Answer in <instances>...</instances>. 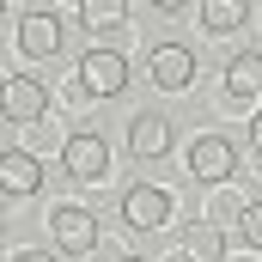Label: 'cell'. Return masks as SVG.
Wrapping results in <instances>:
<instances>
[{"label":"cell","instance_id":"1","mask_svg":"<svg viewBox=\"0 0 262 262\" xmlns=\"http://www.w3.org/2000/svg\"><path fill=\"white\" fill-rule=\"evenodd\" d=\"M49 238H55L61 256H92V250H98V213L79 207V201H61V207L49 213Z\"/></svg>","mask_w":262,"mask_h":262},{"label":"cell","instance_id":"2","mask_svg":"<svg viewBox=\"0 0 262 262\" xmlns=\"http://www.w3.org/2000/svg\"><path fill=\"white\" fill-rule=\"evenodd\" d=\"M79 92H85V98H122V92H128V61H122V49H85V55H79Z\"/></svg>","mask_w":262,"mask_h":262},{"label":"cell","instance_id":"3","mask_svg":"<svg viewBox=\"0 0 262 262\" xmlns=\"http://www.w3.org/2000/svg\"><path fill=\"white\" fill-rule=\"evenodd\" d=\"M67 43V25L61 12H49V6H37V12H18V55H31V61H55Z\"/></svg>","mask_w":262,"mask_h":262},{"label":"cell","instance_id":"4","mask_svg":"<svg viewBox=\"0 0 262 262\" xmlns=\"http://www.w3.org/2000/svg\"><path fill=\"white\" fill-rule=\"evenodd\" d=\"M0 116H6V122H43V116H49V85L31 79V73L0 79Z\"/></svg>","mask_w":262,"mask_h":262},{"label":"cell","instance_id":"5","mask_svg":"<svg viewBox=\"0 0 262 262\" xmlns=\"http://www.w3.org/2000/svg\"><path fill=\"white\" fill-rule=\"evenodd\" d=\"M165 220H171V189H159V183H128L122 189V226L159 232Z\"/></svg>","mask_w":262,"mask_h":262},{"label":"cell","instance_id":"6","mask_svg":"<svg viewBox=\"0 0 262 262\" xmlns=\"http://www.w3.org/2000/svg\"><path fill=\"white\" fill-rule=\"evenodd\" d=\"M146 73H152L159 92H189L195 85V49L189 43H159L146 55Z\"/></svg>","mask_w":262,"mask_h":262},{"label":"cell","instance_id":"7","mask_svg":"<svg viewBox=\"0 0 262 262\" xmlns=\"http://www.w3.org/2000/svg\"><path fill=\"white\" fill-rule=\"evenodd\" d=\"M238 171V146L226 140V134H195V146H189V177L195 183H226Z\"/></svg>","mask_w":262,"mask_h":262},{"label":"cell","instance_id":"8","mask_svg":"<svg viewBox=\"0 0 262 262\" xmlns=\"http://www.w3.org/2000/svg\"><path fill=\"white\" fill-rule=\"evenodd\" d=\"M61 165H67V177H79V183H98L104 177V165H110V140L104 134H67L61 140Z\"/></svg>","mask_w":262,"mask_h":262},{"label":"cell","instance_id":"9","mask_svg":"<svg viewBox=\"0 0 262 262\" xmlns=\"http://www.w3.org/2000/svg\"><path fill=\"white\" fill-rule=\"evenodd\" d=\"M171 140H177V134H171V116H159V110H140L128 122V152L134 159H165Z\"/></svg>","mask_w":262,"mask_h":262},{"label":"cell","instance_id":"10","mask_svg":"<svg viewBox=\"0 0 262 262\" xmlns=\"http://www.w3.org/2000/svg\"><path fill=\"white\" fill-rule=\"evenodd\" d=\"M226 98L232 104H256L262 98V49H238L226 67Z\"/></svg>","mask_w":262,"mask_h":262},{"label":"cell","instance_id":"11","mask_svg":"<svg viewBox=\"0 0 262 262\" xmlns=\"http://www.w3.org/2000/svg\"><path fill=\"white\" fill-rule=\"evenodd\" d=\"M0 189L6 195H43V165H37V152H0Z\"/></svg>","mask_w":262,"mask_h":262},{"label":"cell","instance_id":"12","mask_svg":"<svg viewBox=\"0 0 262 262\" xmlns=\"http://www.w3.org/2000/svg\"><path fill=\"white\" fill-rule=\"evenodd\" d=\"M244 18H250V0H201V31L207 37H232V31H244Z\"/></svg>","mask_w":262,"mask_h":262},{"label":"cell","instance_id":"13","mask_svg":"<svg viewBox=\"0 0 262 262\" xmlns=\"http://www.w3.org/2000/svg\"><path fill=\"white\" fill-rule=\"evenodd\" d=\"M79 25L85 31H122L128 25V0H79Z\"/></svg>","mask_w":262,"mask_h":262},{"label":"cell","instance_id":"14","mask_svg":"<svg viewBox=\"0 0 262 262\" xmlns=\"http://www.w3.org/2000/svg\"><path fill=\"white\" fill-rule=\"evenodd\" d=\"M189 250H195L201 262H220L226 256V238H220L213 226H195V232H189Z\"/></svg>","mask_w":262,"mask_h":262},{"label":"cell","instance_id":"15","mask_svg":"<svg viewBox=\"0 0 262 262\" xmlns=\"http://www.w3.org/2000/svg\"><path fill=\"white\" fill-rule=\"evenodd\" d=\"M238 226H244V244H250V250H262V201H250V207L238 213Z\"/></svg>","mask_w":262,"mask_h":262},{"label":"cell","instance_id":"16","mask_svg":"<svg viewBox=\"0 0 262 262\" xmlns=\"http://www.w3.org/2000/svg\"><path fill=\"white\" fill-rule=\"evenodd\" d=\"M12 262H61V256H55V250H18Z\"/></svg>","mask_w":262,"mask_h":262},{"label":"cell","instance_id":"17","mask_svg":"<svg viewBox=\"0 0 262 262\" xmlns=\"http://www.w3.org/2000/svg\"><path fill=\"white\" fill-rule=\"evenodd\" d=\"M250 146L262 152V116H250Z\"/></svg>","mask_w":262,"mask_h":262},{"label":"cell","instance_id":"18","mask_svg":"<svg viewBox=\"0 0 262 262\" xmlns=\"http://www.w3.org/2000/svg\"><path fill=\"white\" fill-rule=\"evenodd\" d=\"M152 6H159V12H183L189 0H152Z\"/></svg>","mask_w":262,"mask_h":262},{"label":"cell","instance_id":"19","mask_svg":"<svg viewBox=\"0 0 262 262\" xmlns=\"http://www.w3.org/2000/svg\"><path fill=\"white\" fill-rule=\"evenodd\" d=\"M116 262H152V256H116Z\"/></svg>","mask_w":262,"mask_h":262},{"label":"cell","instance_id":"20","mask_svg":"<svg viewBox=\"0 0 262 262\" xmlns=\"http://www.w3.org/2000/svg\"><path fill=\"white\" fill-rule=\"evenodd\" d=\"M0 18H6V0H0Z\"/></svg>","mask_w":262,"mask_h":262}]
</instances>
